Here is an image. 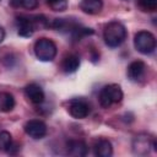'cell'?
I'll list each match as a JSON object with an SVG mask.
<instances>
[{"instance_id": "4", "label": "cell", "mask_w": 157, "mask_h": 157, "mask_svg": "<svg viewBox=\"0 0 157 157\" xmlns=\"http://www.w3.org/2000/svg\"><path fill=\"white\" fill-rule=\"evenodd\" d=\"M134 45L141 54H151L156 49V38L148 31H139L134 37Z\"/></svg>"}, {"instance_id": "18", "label": "cell", "mask_w": 157, "mask_h": 157, "mask_svg": "<svg viewBox=\"0 0 157 157\" xmlns=\"http://www.w3.org/2000/svg\"><path fill=\"white\" fill-rule=\"evenodd\" d=\"M21 6L27 10H33L38 6V0H21Z\"/></svg>"}, {"instance_id": "9", "label": "cell", "mask_w": 157, "mask_h": 157, "mask_svg": "<svg viewBox=\"0 0 157 157\" xmlns=\"http://www.w3.org/2000/svg\"><path fill=\"white\" fill-rule=\"evenodd\" d=\"M145 72H146V64L141 60H135L128 66V77L134 82L141 81L145 76Z\"/></svg>"}, {"instance_id": "11", "label": "cell", "mask_w": 157, "mask_h": 157, "mask_svg": "<svg viewBox=\"0 0 157 157\" xmlns=\"http://www.w3.org/2000/svg\"><path fill=\"white\" fill-rule=\"evenodd\" d=\"M93 150H94V155L98 156V157H110L113 155L112 144L107 139H99V140H97L94 142Z\"/></svg>"}, {"instance_id": "19", "label": "cell", "mask_w": 157, "mask_h": 157, "mask_svg": "<svg viewBox=\"0 0 157 157\" xmlns=\"http://www.w3.org/2000/svg\"><path fill=\"white\" fill-rule=\"evenodd\" d=\"M10 4L15 7H18V6H21V0H10Z\"/></svg>"}, {"instance_id": "12", "label": "cell", "mask_w": 157, "mask_h": 157, "mask_svg": "<svg viewBox=\"0 0 157 157\" xmlns=\"http://www.w3.org/2000/svg\"><path fill=\"white\" fill-rule=\"evenodd\" d=\"M103 7V1L102 0H81L80 2V9L88 15H97L101 12Z\"/></svg>"}, {"instance_id": "17", "label": "cell", "mask_w": 157, "mask_h": 157, "mask_svg": "<svg viewBox=\"0 0 157 157\" xmlns=\"http://www.w3.org/2000/svg\"><path fill=\"white\" fill-rule=\"evenodd\" d=\"M139 6L145 12H153L157 9V0H139Z\"/></svg>"}, {"instance_id": "2", "label": "cell", "mask_w": 157, "mask_h": 157, "mask_svg": "<svg viewBox=\"0 0 157 157\" xmlns=\"http://www.w3.org/2000/svg\"><path fill=\"white\" fill-rule=\"evenodd\" d=\"M121 99H123V91H121L120 86L117 83L105 85L101 90L99 96H98L99 104L103 108H110L113 104L121 102Z\"/></svg>"}, {"instance_id": "16", "label": "cell", "mask_w": 157, "mask_h": 157, "mask_svg": "<svg viewBox=\"0 0 157 157\" xmlns=\"http://www.w3.org/2000/svg\"><path fill=\"white\" fill-rule=\"evenodd\" d=\"M45 2L53 11H65L67 7V0H45Z\"/></svg>"}, {"instance_id": "20", "label": "cell", "mask_w": 157, "mask_h": 157, "mask_svg": "<svg viewBox=\"0 0 157 157\" xmlns=\"http://www.w3.org/2000/svg\"><path fill=\"white\" fill-rule=\"evenodd\" d=\"M4 39H5V29L0 26V43H1Z\"/></svg>"}, {"instance_id": "6", "label": "cell", "mask_w": 157, "mask_h": 157, "mask_svg": "<svg viewBox=\"0 0 157 157\" xmlns=\"http://www.w3.org/2000/svg\"><path fill=\"white\" fill-rule=\"evenodd\" d=\"M25 131L32 139H42L47 135V125L39 119H31L25 124Z\"/></svg>"}, {"instance_id": "1", "label": "cell", "mask_w": 157, "mask_h": 157, "mask_svg": "<svg viewBox=\"0 0 157 157\" xmlns=\"http://www.w3.org/2000/svg\"><path fill=\"white\" fill-rule=\"evenodd\" d=\"M126 28L119 21H112L105 25L103 31V39L105 44L110 48H117L121 45L126 39Z\"/></svg>"}, {"instance_id": "3", "label": "cell", "mask_w": 157, "mask_h": 157, "mask_svg": "<svg viewBox=\"0 0 157 157\" xmlns=\"http://www.w3.org/2000/svg\"><path fill=\"white\" fill-rule=\"evenodd\" d=\"M34 54L40 61H52L56 55V45L49 38H39L34 43Z\"/></svg>"}, {"instance_id": "13", "label": "cell", "mask_w": 157, "mask_h": 157, "mask_svg": "<svg viewBox=\"0 0 157 157\" xmlns=\"http://www.w3.org/2000/svg\"><path fill=\"white\" fill-rule=\"evenodd\" d=\"M80 67V58L75 54H69L63 59L61 69L66 74H72Z\"/></svg>"}, {"instance_id": "10", "label": "cell", "mask_w": 157, "mask_h": 157, "mask_svg": "<svg viewBox=\"0 0 157 157\" xmlns=\"http://www.w3.org/2000/svg\"><path fill=\"white\" fill-rule=\"evenodd\" d=\"M66 148H67V153L71 156H86L88 152V147L86 145L85 141L82 140H70L66 144Z\"/></svg>"}, {"instance_id": "15", "label": "cell", "mask_w": 157, "mask_h": 157, "mask_svg": "<svg viewBox=\"0 0 157 157\" xmlns=\"http://www.w3.org/2000/svg\"><path fill=\"white\" fill-rule=\"evenodd\" d=\"M12 145V137L9 131H0V151H9Z\"/></svg>"}, {"instance_id": "14", "label": "cell", "mask_w": 157, "mask_h": 157, "mask_svg": "<svg viewBox=\"0 0 157 157\" xmlns=\"http://www.w3.org/2000/svg\"><path fill=\"white\" fill-rule=\"evenodd\" d=\"M15 107V98L9 92H0V113H7Z\"/></svg>"}, {"instance_id": "8", "label": "cell", "mask_w": 157, "mask_h": 157, "mask_svg": "<svg viewBox=\"0 0 157 157\" xmlns=\"http://www.w3.org/2000/svg\"><path fill=\"white\" fill-rule=\"evenodd\" d=\"M26 98L33 104H40L44 102V92L42 87L37 83H29L25 87Z\"/></svg>"}, {"instance_id": "7", "label": "cell", "mask_w": 157, "mask_h": 157, "mask_svg": "<svg viewBox=\"0 0 157 157\" xmlns=\"http://www.w3.org/2000/svg\"><path fill=\"white\" fill-rule=\"evenodd\" d=\"M67 110L75 119H83L90 114V105L83 99H72L69 102Z\"/></svg>"}, {"instance_id": "5", "label": "cell", "mask_w": 157, "mask_h": 157, "mask_svg": "<svg viewBox=\"0 0 157 157\" xmlns=\"http://www.w3.org/2000/svg\"><path fill=\"white\" fill-rule=\"evenodd\" d=\"M151 147L156 148V141L151 136H148L146 134L137 135L132 141V151L136 155L145 156V155H147L150 152Z\"/></svg>"}]
</instances>
